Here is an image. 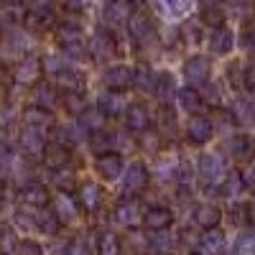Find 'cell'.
<instances>
[{
  "mask_svg": "<svg viewBox=\"0 0 255 255\" xmlns=\"http://www.w3.org/2000/svg\"><path fill=\"white\" fill-rule=\"evenodd\" d=\"M46 133L38 130V128H31V125H23L18 133V148L28 161H44V153H46Z\"/></svg>",
  "mask_w": 255,
  "mask_h": 255,
  "instance_id": "6da1fadb",
  "label": "cell"
},
{
  "mask_svg": "<svg viewBox=\"0 0 255 255\" xmlns=\"http://www.w3.org/2000/svg\"><path fill=\"white\" fill-rule=\"evenodd\" d=\"M197 171L209 186H220L227 179V161L222 153H202L197 161Z\"/></svg>",
  "mask_w": 255,
  "mask_h": 255,
  "instance_id": "7a4b0ae2",
  "label": "cell"
},
{
  "mask_svg": "<svg viewBox=\"0 0 255 255\" xmlns=\"http://www.w3.org/2000/svg\"><path fill=\"white\" fill-rule=\"evenodd\" d=\"M128 36H130V41H133L138 49L148 46V44L153 41V36H156V23H153V18L148 15V13H143V10L133 13L130 20H128Z\"/></svg>",
  "mask_w": 255,
  "mask_h": 255,
  "instance_id": "3957f363",
  "label": "cell"
},
{
  "mask_svg": "<svg viewBox=\"0 0 255 255\" xmlns=\"http://www.w3.org/2000/svg\"><path fill=\"white\" fill-rule=\"evenodd\" d=\"M87 51H90V59L95 61H110L118 51V41L115 36L110 33V28L105 26V28H97L90 41H87Z\"/></svg>",
  "mask_w": 255,
  "mask_h": 255,
  "instance_id": "277c9868",
  "label": "cell"
},
{
  "mask_svg": "<svg viewBox=\"0 0 255 255\" xmlns=\"http://www.w3.org/2000/svg\"><path fill=\"white\" fill-rule=\"evenodd\" d=\"M148 184H151V171H148V166L143 161H133L130 166L125 168V174H123V191H125V197L140 194V191L148 189Z\"/></svg>",
  "mask_w": 255,
  "mask_h": 255,
  "instance_id": "5b68a950",
  "label": "cell"
},
{
  "mask_svg": "<svg viewBox=\"0 0 255 255\" xmlns=\"http://www.w3.org/2000/svg\"><path fill=\"white\" fill-rule=\"evenodd\" d=\"M212 77V64L207 56L202 54H194V56H189L184 61V79L186 84H191V87H202V84H207Z\"/></svg>",
  "mask_w": 255,
  "mask_h": 255,
  "instance_id": "8992f818",
  "label": "cell"
},
{
  "mask_svg": "<svg viewBox=\"0 0 255 255\" xmlns=\"http://www.w3.org/2000/svg\"><path fill=\"white\" fill-rule=\"evenodd\" d=\"M133 15V3L130 0H108L102 8V23L108 28L128 26V20Z\"/></svg>",
  "mask_w": 255,
  "mask_h": 255,
  "instance_id": "52a82bcc",
  "label": "cell"
},
{
  "mask_svg": "<svg viewBox=\"0 0 255 255\" xmlns=\"http://www.w3.org/2000/svg\"><path fill=\"white\" fill-rule=\"evenodd\" d=\"M44 61H41L38 56H26V59H20L15 64V69H13V79L15 84H23V87H31V84H38L41 74H44Z\"/></svg>",
  "mask_w": 255,
  "mask_h": 255,
  "instance_id": "ba28073f",
  "label": "cell"
},
{
  "mask_svg": "<svg viewBox=\"0 0 255 255\" xmlns=\"http://www.w3.org/2000/svg\"><path fill=\"white\" fill-rule=\"evenodd\" d=\"M215 133H217V128H215V120H212V118H207V115H191V120L186 125L189 143L204 145V143H209L212 138H215Z\"/></svg>",
  "mask_w": 255,
  "mask_h": 255,
  "instance_id": "9c48e42d",
  "label": "cell"
},
{
  "mask_svg": "<svg viewBox=\"0 0 255 255\" xmlns=\"http://www.w3.org/2000/svg\"><path fill=\"white\" fill-rule=\"evenodd\" d=\"M105 84H108V90H118V92H125L130 90L135 84V69H130L128 64H115L105 72Z\"/></svg>",
  "mask_w": 255,
  "mask_h": 255,
  "instance_id": "30bf717a",
  "label": "cell"
},
{
  "mask_svg": "<svg viewBox=\"0 0 255 255\" xmlns=\"http://www.w3.org/2000/svg\"><path fill=\"white\" fill-rule=\"evenodd\" d=\"M123 128L130 130L133 135H140L145 130H151V113L143 105H128V110L123 115Z\"/></svg>",
  "mask_w": 255,
  "mask_h": 255,
  "instance_id": "8fae6325",
  "label": "cell"
},
{
  "mask_svg": "<svg viewBox=\"0 0 255 255\" xmlns=\"http://www.w3.org/2000/svg\"><path fill=\"white\" fill-rule=\"evenodd\" d=\"M143 215L145 212H140V204L135 199H123L115 204V212H113V220L123 227H135L143 222Z\"/></svg>",
  "mask_w": 255,
  "mask_h": 255,
  "instance_id": "7c38bea8",
  "label": "cell"
},
{
  "mask_svg": "<svg viewBox=\"0 0 255 255\" xmlns=\"http://www.w3.org/2000/svg\"><path fill=\"white\" fill-rule=\"evenodd\" d=\"M95 168H97V174L102 179H108V181H115L118 176H123L125 171V163H123V156L118 151H110V153H102L95 158Z\"/></svg>",
  "mask_w": 255,
  "mask_h": 255,
  "instance_id": "4fadbf2b",
  "label": "cell"
},
{
  "mask_svg": "<svg viewBox=\"0 0 255 255\" xmlns=\"http://www.w3.org/2000/svg\"><path fill=\"white\" fill-rule=\"evenodd\" d=\"M227 153L232 161H238V163H248L255 158V140L245 133H238V135H232L230 143H227Z\"/></svg>",
  "mask_w": 255,
  "mask_h": 255,
  "instance_id": "5bb4252c",
  "label": "cell"
},
{
  "mask_svg": "<svg viewBox=\"0 0 255 255\" xmlns=\"http://www.w3.org/2000/svg\"><path fill=\"white\" fill-rule=\"evenodd\" d=\"M207 46L215 56H227L232 49H235V33H232L227 26H217L212 28L209 38H207Z\"/></svg>",
  "mask_w": 255,
  "mask_h": 255,
  "instance_id": "9a60e30c",
  "label": "cell"
},
{
  "mask_svg": "<svg viewBox=\"0 0 255 255\" xmlns=\"http://www.w3.org/2000/svg\"><path fill=\"white\" fill-rule=\"evenodd\" d=\"M20 202H23L26 207H46L51 202V194H49V189L46 184H41V181H26L23 186H20Z\"/></svg>",
  "mask_w": 255,
  "mask_h": 255,
  "instance_id": "2e32d148",
  "label": "cell"
},
{
  "mask_svg": "<svg viewBox=\"0 0 255 255\" xmlns=\"http://www.w3.org/2000/svg\"><path fill=\"white\" fill-rule=\"evenodd\" d=\"M174 225V212L168 207H148L143 215V227L148 232H161Z\"/></svg>",
  "mask_w": 255,
  "mask_h": 255,
  "instance_id": "e0dca14e",
  "label": "cell"
},
{
  "mask_svg": "<svg viewBox=\"0 0 255 255\" xmlns=\"http://www.w3.org/2000/svg\"><path fill=\"white\" fill-rule=\"evenodd\" d=\"M97 105L102 108V113L108 115V118H120V115H125V110H128V100H125V95L118 92V90L102 92V95L97 97Z\"/></svg>",
  "mask_w": 255,
  "mask_h": 255,
  "instance_id": "ac0fdd59",
  "label": "cell"
},
{
  "mask_svg": "<svg viewBox=\"0 0 255 255\" xmlns=\"http://www.w3.org/2000/svg\"><path fill=\"white\" fill-rule=\"evenodd\" d=\"M44 163L49 166V171L69 166V163H72V148L64 145V143H59V140L49 143V145H46V153H44Z\"/></svg>",
  "mask_w": 255,
  "mask_h": 255,
  "instance_id": "d6986e66",
  "label": "cell"
},
{
  "mask_svg": "<svg viewBox=\"0 0 255 255\" xmlns=\"http://www.w3.org/2000/svg\"><path fill=\"white\" fill-rule=\"evenodd\" d=\"M176 102H179V108L184 113H189V115H199L202 105H207L202 92H199V87H191V84H186V87H181L176 92Z\"/></svg>",
  "mask_w": 255,
  "mask_h": 255,
  "instance_id": "ffe728a7",
  "label": "cell"
},
{
  "mask_svg": "<svg viewBox=\"0 0 255 255\" xmlns=\"http://www.w3.org/2000/svg\"><path fill=\"white\" fill-rule=\"evenodd\" d=\"M77 123L82 125L84 133H97V130H105V123H108V115L102 113L100 105H90L87 110H84L82 115H77Z\"/></svg>",
  "mask_w": 255,
  "mask_h": 255,
  "instance_id": "44dd1931",
  "label": "cell"
},
{
  "mask_svg": "<svg viewBox=\"0 0 255 255\" xmlns=\"http://www.w3.org/2000/svg\"><path fill=\"white\" fill-rule=\"evenodd\" d=\"M102 202H105V191H102L100 184L84 181V184L79 186V204L87 209V212H97V209L102 207Z\"/></svg>",
  "mask_w": 255,
  "mask_h": 255,
  "instance_id": "7402d4cb",
  "label": "cell"
},
{
  "mask_svg": "<svg viewBox=\"0 0 255 255\" xmlns=\"http://www.w3.org/2000/svg\"><path fill=\"white\" fill-rule=\"evenodd\" d=\"M59 97L61 95L49 82H38L33 87V92H31V102L36 105V108H44V110H54V105H59Z\"/></svg>",
  "mask_w": 255,
  "mask_h": 255,
  "instance_id": "603a6c76",
  "label": "cell"
},
{
  "mask_svg": "<svg viewBox=\"0 0 255 255\" xmlns=\"http://www.w3.org/2000/svg\"><path fill=\"white\" fill-rule=\"evenodd\" d=\"M199 248L204 255H225L227 250V240H225V232L212 227V230H204V235L199 240Z\"/></svg>",
  "mask_w": 255,
  "mask_h": 255,
  "instance_id": "cb8c5ba5",
  "label": "cell"
},
{
  "mask_svg": "<svg viewBox=\"0 0 255 255\" xmlns=\"http://www.w3.org/2000/svg\"><path fill=\"white\" fill-rule=\"evenodd\" d=\"M54 82H56V87H61V90H82L84 82H87V77H84V72L77 69L74 64H69V67H64L59 74H54Z\"/></svg>",
  "mask_w": 255,
  "mask_h": 255,
  "instance_id": "d4e9b609",
  "label": "cell"
},
{
  "mask_svg": "<svg viewBox=\"0 0 255 255\" xmlns=\"http://www.w3.org/2000/svg\"><path fill=\"white\" fill-rule=\"evenodd\" d=\"M54 36H56V41H59V46L79 44V41H84L82 26H79V23H72V20H61V23H56V26H54Z\"/></svg>",
  "mask_w": 255,
  "mask_h": 255,
  "instance_id": "484cf974",
  "label": "cell"
},
{
  "mask_svg": "<svg viewBox=\"0 0 255 255\" xmlns=\"http://www.w3.org/2000/svg\"><path fill=\"white\" fill-rule=\"evenodd\" d=\"M176 82H174V77L168 74V72H158L156 74V100L161 102V105H171L174 102V97H176Z\"/></svg>",
  "mask_w": 255,
  "mask_h": 255,
  "instance_id": "4316f807",
  "label": "cell"
},
{
  "mask_svg": "<svg viewBox=\"0 0 255 255\" xmlns=\"http://www.w3.org/2000/svg\"><path fill=\"white\" fill-rule=\"evenodd\" d=\"M54 209H56V215H59V220H61L64 225L74 222L77 215H79V209H77L74 199L69 197V191H59V194L54 197Z\"/></svg>",
  "mask_w": 255,
  "mask_h": 255,
  "instance_id": "83f0119b",
  "label": "cell"
},
{
  "mask_svg": "<svg viewBox=\"0 0 255 255\" xmlns=\"http://www.w3.org/2000/svg\"><path fill=\"white\" fill-rule=\"evenodd\" d=\"M23 123L31 125V128H38V130H51L54 125V113L51 110H44V108H36V105H31V108L23 113Z\"/></svg>",
  "mask_w": 255,
  "mask_h": 255,
  "instance_id": "f1b7e54d",
  "label": "cell"
},
{
  "mask_svg": "<svg viewBox=\"0 0 255 255\" xmlns=\"http://www.w3.org/2000/svg\"><path fill=\"white\" fill-rule=\"evenodd\" d=\"M176 248H179V235H174V232L161 230V232L151 235V250L158 255H171V253H176Z\"/></svg>",
  "mask_w": 255,
  "mask_h": 255,
  "instance_id": "f546056e",
  "label": "cell"
},
{
  "mask_svg": "<svg viewBox=\"0 0 255 255\" xmlns=\"http://www.w3.org/2000/svg\"><path fill=\"white\" fill-rule=\"evenodd\" d=\"M156 130L161 138H174L176 135V113L171 105H161V110L156 115Z\"/></svg>",
  "mask_w": 255,
  "mask_h": 255,
  "instance_id": "4dcf8cb0",
  "label": "cell"
},
{
  "mask_svg": "<svg viewBox=\"0 0 255 255\" xmlns=\"http://www.w3.org/2000/svg\"><path fill=\"white\" fill-rule=\"evenodd\" d=\"M194 222L202 227V230H212L222 222V209L215 207V204H199L197 212H194Z\"/></svg>",
  "mask_w": 255,
  "mask_h": 255,
  "instance_id": "1f68e13d",
  "label": "cell"
},
{
  "mask_svg": "<svg viewBox=\"0 0 255 255\" xmlns=\"http://www.w3.org/2000/svg\"><path fill=\"white\" fill-rule=\"evenodd\" d=\"M64 222L59 220V215H56V209L51 207H38V212H36V227L41 230V232H46V235H56L59 232V227H61Z\"/></svg>",
  "mask_w": 255,
  "mask_h": 255,
  "instance_id": "d6a6232c",
  "label": "cell"
},
{
  "mask_svg": "<svg viewBox=\"0 0 255 255\" xmlns=\"http://www.w3.org/2000/svg\"><path fill=\"white\" fill-rule=\"evenodd\" d=\"M59 105H64V110L72 113V115H82L84 110L90 108V105L84 102V92L82 90H64L61 97H59Z\"/></svg>",
  "mask_w": 255,
  "mask_h": 255,
  "instance_id": "836d02e7",
  "label": "cell"
},
{
  "mask_svg": "<svg viewBox=\"0 0 255 255\" xmlns=\"http://www.w3.org/2000/svg\"><path fill=\"white\" fill-rule=\"evenodd\" d=\"M248 184H245V179H243V174L240 171H232V174H227V179L217 186V191H220V197H227V199H235L240 191L245 189Z\"/></svg>",
  "mask_w": 255,
  "mask_h": 255,
  "instance_id": "e575fe53",
  "label": "cell"
},
{
  "mask_svg": "<svg viewBox=\"0 0 255 255\" xmlns=\"http://www.w3.org/2000/svg\"><path fill=\"white\" fill-rule=\"evenodd\" d=\"M133 87L138 90V92H143V95H153L156 92V72L151 69V67H138L135 69V84Z\"/></svg>",
  "mask_w": 255,
  "mask_h": 255,
  "instance_id": "d590c367",
  "label": "cell"
},
{
  "mask_svg": "<svg viewBox=\"0 0 255 255\" xmlns=\"http://www.w3.org/2000/svg\"><path fill=\"white\" fill-rule=\"evenodd\" d=\"M123 243L115 232H100L97 235V255H120Z\"/></svg>",
  "mask_w": 255,
  "mask_h": 255,
  "instance_id": "8d00e7d4",
  "label": "cell"
},
{
  "mask_svg": "<svg viewBox=\"0 0 255 255\" xmlns=\"http://www.w3.org/2000/svg\"><path fill=\"white\" fill-rule=\"evenodd\" d=\"M87 143H90V151H92L95 156L110 153V151H113V133H108V130H97V133H90Z\"/></svg>",
  "mask_w": 255,
  "mask_h": 255,
  "instance_id": "74e56055",
  "label": "cell"
},
{
  "mask_svg": "<svg viewBox=\"0 0 255 255\" xmlns=\"http://www.w3.org/2000/svg\"><path fill=\"white\" fill-rule=\"evenodd\" d=\"M82 135H84V130H82L79 123H74V125H59L56 128V140L64 143V145H69V148H74L82 140Z\"/></svg>",
  "mask_w": 255,
  "mask_h": 255,
  "instance_id": "f35d334b",
  "label": "cell"
},
{
  "mask_svg": "<svg viewBox=\"0 0 255 255\" xmlns=\"http://www.w3.org/2000/svg\"><path fill=\"white\" fill-rule=\"evenodd\" d=\"M51 184H54L59 191H72L74 184H77V176H74V171H72V166L54 168V171H51Z\"/></svg>",
  "mask_w": 255,
  "mask_h": 255,
  "instance_id": "ab89813d",
  "label": "cell"
},
{
  "mask_svg": "<svg viewBox=\"0 0 255 255\" xmlns=\"http://www.w3.org/2000/svg\"><path fill=\"white\" fill-rule=\"evenodd\" d=\"M232 115H235L238 125L255 123V102H250V100H235V105H232Z\"/></svg>",
  "mask_w": 255,
  "mask_h": 255,
  "instance_id": "60d3db41",
  "label": "cell"
},
{
  "mask_svg": "<svg viewBox=\"0 0 255 255\" xmlns=\"http://www.w3.org/2000/svg\"><path fill=\"white\" fill-rule=\"evenodd\" d=\"M181 36H184V44H202L204 31H202V20H186L181 26Z\"/></svg>",
  "mask_w": 255,
  "mask_h": 255,
  "instance_id": "b9f144b4",
  "label": "cell"
},
{
  "mask_svg": "<svg viewBox=\"0 0 255 255\" xmlns=\"http://www.w3.org/2000/svg\"><path fill=\"white\" fill-rule=\"evenodd\" d=\"M225 18H227V13H225L222 5H209V8L202 10V23H207V26H212V28L222 26Z\"/></svg>",
  "mask_w": 255,
  "mask_h": 255,
  "instance_id": "7bdbcfd3",
  "label": "cell"
},
{
  "mask_svg": "<svg viewBox=\"0 0 255 255\" xmlns=\"http://www.w3.org/2000/svg\"><path fill=\"white\" fill-rule=\"evenodd\" d=\"M176 184L181 189H191V184H194V166H191L189 161H179V166H176Z\"/></svg>",
  "mask_w": 255,
  "mask_h": 255,
  "instance_id": "ee69618b",
  "label": "cell"
},
{
  "mask_svg": "<svg viewBox=\"0 0 255 255\" xmlns=\"http://www.w3.org/2000/svg\"><path fill=\"white\" fill-rule=\"evenodd\" d=\"M235 255H255V232H243L232 248Z\"/></svg>",
  "mask_w": 255,
  "mask_h": 255,
  "instance_id": "f6af8a7d",
  "label": "cell"
},
{
  "mask_svg": "<svg viewBox=\"0 0 255 255\" xmlns=\"http://www.w3.org/2000/svg\"><path fill=\"white\" fill-rule=\"evenodd\" d=\"M202 97H204V102L212 105V108H220L222 105V87L217 82H207V84H202Z\"/></svg>",
  "mask_w": 255,
  "mask_h": 255,
  "instance_id": "bcb514c9",
  "label": "cell"
},
{
  "mask_svg": "<svg viewBox=\"0 0 255 255\" xmlns=\"http://www.w3.org/2000/svg\"><path fill=\"white\" fill-rule=\"evenodd\" d=\"M28 13L54 18V0H28Z\"/></svg>",
  "mask_w": 255,
  "mask_h": 255,
  "instance_id": "7dc6e473",
  "label": "cell"
},
{
  "mask_svg": "<svg viewBox=\"0 0 255 255\" xmlns=\"http://www.w3.org/2000/svg\"><path fill=\"white\" fill-rule=\"evenodd\" d=\"M230 220L235 222L238 227L250 225V204H235V207L230 209Z\"/></svg>",
  "mask_w": 255,
  "mask_h": 255,
  "instance_id": "c3c4849f",
  "label": "cell"
},
{
  "mask_svg": "<svg viewBox=\"0 0 255 255\" xmlns=\"http://www.w3.org/2000/svg\"><path fill=\"white\" fill-rule=\"evenodd\" d=\"M245 69L240 67V61H232L227 67V79L232 82V87H245Z\"/></svg>",
  "mask_w": 255,
  "mask_h": 255,
  "instance_id": "681fc988",
  "label": "cell"
},
{
  "mask_svg": "<svg viewBox=\"0 0 255 255\" xmlns=\"http://www.w3.org/2000/svg\"><path fill=\"white\" fill-rule=\"evenodd\" d=\"M33 207H26V209H18L15 212V225H20L23 230H31L36 227V212H31Z\"/></svg>",
  "mask_w": 255,
  "mask_h": 255,
  "instance_id": "f907efd6",
  "label": "cell"
},
{
  "mask_svg": "<svg viewBox=\"0 0 255 255\" xmlns=\"http://www.w3.org/2000/svg\"><path fill=\"white\" fill-rule=\"evenodd\" d=\"M26 23H28V28H33V31H49V28H51V23H54V18L28 13V15H26Z\"/></svg>",
  "mask_w": 255,
  "mask_h": 255,
  "instance_id": "816d5d0a",
  "label": "cell"
},
{
  "mask_svg": "<svg viewBox=\"0 0 255 255\" xmlns=\"http://www.w3.org/2000/svg\"><path fill=\"white\" fill-rule=\"evenodd\" d=\"M238 41H240V46H243V49H248V51H255V23H248V26L240 31Z\"/></svg>",
  "mask_w": 255,
  "mask_h": 255,
  "instance_id": "f5cc1de1",
  "label": "cell"
},
{
  "mask_svg": "<svg viewBox=\"0 0 255 255\" xmlns=\"http://www.w3.org/2000/svg\"><path fill=\"white\" fill-rule=\"evenodd\" d=\"M113 148H120V151H128V148H133V138H130V130H115L113 133Z\"/></svg>",
  "mask_w": 255,
  "mask_h": 255,
  "instance_id": "db71d44e",
  "label": "cell"
},
{
  "mask_svg": "<svg viewBox=\"0 0 255 255\" xmlns=\"http://www.w3.org/2000/svg\"><path fill=\"white\" fill-rule=\"evenodd\" d=\"M161 133L156 130V133H151V130H145V133H140V143H143V148H145V151H158V145H161Z\"/></svg>",
  "mask_w": 255,
  "mask_h": 255,
  "instance_id": "11a10c76",
  "label": "cell"
},
{
  "mask_svg": "<svg viewBox=\"0 0 255 255\" xmlns=\"http://www.w3.org/2000/svg\"><path fill=\"white\" fill-rule=\"evenodd\" d=\"M15 253L18 255H44V250H41V245L36 240H20L15 245Z\"/></svg>",
  "mask_w": 255,
  "mask_h": 255,
  "instance_id": "9f6ffc18",
  "label": "cell"
},
{
  "mask_svg": "<svg viewBox=\"0 0 255 255\" xmlns=\"http://www.w3.org/2000/svg\"><path fill=\"white\" fill-rule=\"evenodd\" d=\"M189 3H191V0H163L166 10L171 13V15H184L189 10Z\"/></svg>",
  "mask_w": 255,
  "mask_h": 255,
  "instance_id": "6f0895ef",
  "label": "cell"
},
{
  "mask_svg": "<svg viewBox=\"0 0 255 255\" xmlns=\"http://www.w3.org/2000/svg\"><path fill=\"white\" fill-rule=\"evenodd\" d=\"M13 245H18L15 238H13V230H10L8 225H0V248L8 250V248H13Z\"/></svg>",
  "mask_w": 255,
  "mask_h": 255,
  "instance_id": "680465c9",
  "label": "cell"
},
{
  "mask_svg": "<svg viewBox=\"0 0 255 255\" xmlns=\"http://www.w3.org/2000/svg\"><path fill=\"white\" fill-rule=\"evenodd\" d=\"M13 163V148L8 143H0V168H8Z\"/></svg>",
  "mask_w": 255,
  "mask_h": 255,
  "instance_id": "91938a15",
  "label": "cell"
},
{
  "mask_svg": "<svg viewBox=\"0 0 255 255\" xmlns=\"http://www.w3.org/2000/svg\"><path fill=\"white\" fill-rule=\"evenodd\" d=\"M245 87H248V92L255 100V64H250V67L245 69Z\"/></svg>",
  "mask_w": 255,
  "mask_h": 255,
  "instance_id": "94428289",
  "label": "cell"
},
{
  "mask_svg": "<svg viewBox=\"0 0 255 255\" xmlns=\"http://www.w3.org/2000/svg\"><path fill=\"white\" fill-rule=\"evenodd\" d=\"M67 3V8H72V10H82L84 5H87V0H64Z\"/></svg>",
  "mask_w": 255,
  "mask_h": 255,
  "instance_id": "6125c7cd",
  "label": "cell"
},
{
  "mask_svg": "<svg viewBox=\"0 0 255 255\" xmlns=\"http://www.w3.org/2000/svg\"><path fill=\"white\" fill-rule=\"evenodd\" d=\"M199 3H202L204 8H209V5H222V0H199Z\"/></svg>",
  "mask_w": 255,
  "mask_h": 255,
  "instance_id": "be15d7a7",
  "label": "cell"
},
{
  "mask_svg": "<svg viewBox=\"0 0 255 255\" xmlns=\"http://www.w3.org/2000/svg\"><path fill=\"white\" fill-rule=\"evenodd\" d=\"M130 3H133V5H143V3H145V0H130Z\"/></svg>",
  "mask_w": 255,
  "mask_h": 255,
  "instance_id": "e7e4bbea",
  "label": "cell"
},
{
  "mask_svg": "<svg viewBox=\"0 0 255 255\" xmlns=\"http://www.w3.org/2000/svg\"><path fill=\"white\" fill-rule=\"evenodd\" d=\"M0 3H5V0H0Z\"/></svg>",
  "mask_w": 255,
  "mask_h": 255,
  "instance_id": "03108f58",
  "label": "cell"
},
{
  "mask_svg": "<svg viewBox=\"0 0 255 255\" xmlns=\"http://www.w3.org/2000/svg\"><path fill=\"white\" fill-rule=\"evenodd\" d=\"M0 255H5V253H0Z\"/></svg>",
  "mask_w": 255,
  "mask_h": 255,
  "instance_id": "003e7915",
  "label": "cell"
}]
</instances>
